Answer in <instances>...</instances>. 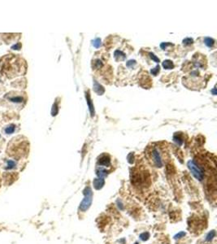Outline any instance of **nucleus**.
Masks as SVG:
<instances>
[{
    "label": "nucleus",
    "mask_w": 217,
    "mask_h": 244,
    "mask_svg": "<svg viewBox=\"0 0 217 244\" xmlns=\"http://www.w3.org/2000/svg\"><path fill=\"white\" fill-rule=\"evenodd\" d=\"M188 167L190 170L192 172V174L199 181H202L203 178V170H202L200 168H199L197 164H195L194 161L190 160L188 162Z\"/></svg>",
    "instance_id": "obj_1"
},
{
    "label": "nucleus",
    "mask_w": 217,
    "mask_h": 244,
    "mask_svg": "<svg viewBox=\"0 0 217 244\" xmlns=\"http://www.w3.org/2000/svg\"><path fill=\"white\" fill-rule=\"evenodd\" d=\"M85 195V199H84L83 201L81 202V206H80V209L81 211H85L86 209H88L92 203V191H91L90 188H89V187L86 188Z\"/></svg>",
    "instance_id": "obj_2"
},
{
    "label": "nucleus",
    "mask_w": 217,
    "mask_h": 244,
    "mask_svg": "<svg viewBox=\"0 0 217 244\" xmlns=\"http://www.w3.org/2000/svg\"><path fill=\"white\" fill-rule=\"evenodd\" d=\"M7 101H8L10 103H12L14 104H20V103H24L25 99L22 95H18V94H16V95L15 94L13 95V93H12V94H8V95H7Z\"/></svg>",
    "instance_id": "obj_3"
},
{
    "label": "nucleus",
    "mask_w": 217,
    "mask_h": 244,
    "mask_svg": "<svg viewBox=\"0 0 217 244\" xmlns=\"http://www.w3.org/2000/svg\"><path fill=\"white\" fill-rule=\"evenodd\" d=\"M153 156H154V160L155 162V164H156L158 167H160L162 165V163H161V159H160L159 152L157 151H155L153 152Z\"/></svg>",
    "instance_id": "obj_4"
},
{
    "label": "nucleus",
    "mask_w": 217,
    "mask_h": 244,
    "mask_svg": "<svg viewBox=\"0 0 217 244\" xmlns=\"http://www.w3.org/2000/svg\"><path fill=\"white\" fill-rule=\"evenodd\" d=\"M16 125L15 124H10L5 129V134H12L16 131Z\"/></svg>",
    "instance_id": "obj_5"
},
{
    "label": "nucleus",
    "mask_w": 217,
    "mask_h": 244,
    "mask_svg": "<svg viewBox=\"0 0 217 244\" xmlns=\"http://www.w3.org/2000/svg\"><path fill=\"white\" fill-rule=\"evenodd\" d=\"M99 164L101 165H104V166H107V164H110V159L107 156H103L101 158V159H99Z\"/></svg>",
    "instance_id": "obj_6"
},
{
    "label": "nucleus",
    "mask_w": 217,
    "mask_h": 244,
    "mask_svg": "<svg viewBox=\"0 0 217 244\" xmlns=\"http://www.w3.org/2000/svg\"><path fill=\"white\" fill-rule=\"evenodd\" d=\"M163 68H167V69H171V68H173V63H172V61H170V60H165V61H163Z\"/></svg>",
    "instance_id": "obj_7"
},
{
    "label": "nucleus",
    "mask_w": 217,
    "mask_h": 244,
    "mask_svg": "<svg viewBox=\"0 0 217 244\" xmlns=\"http://www.w3.org/2000/svg\"><path fill=\"white\" fill-rule=\"evenodd\" d=\"M205 43H206V45L208 46V47H211V46L214 44V40L208 37V38L205 39Z\"/></svg>",
    "instance_id": "obj_8"
},
{
    "label": "nucleus",
    "mask_w": 217,
    "mask_h": 244,
    "mask_svg": "<svg viewBox=\"0 0 217 244\" xmlns=\"http://www.w3.org/2000/svg\"><path fill=\"white\" fill-rule=\"evenodd\" d=\"M86 98H87V102H88V103H89V106H90V111H91L92 115H93V114H94V109H93V106L91 105L90 99V96H89V95H86Z\"/></svg>",
    "instance_id": "obj_9"
},
{
    "label": "nucleus",
    "mask_w": 217,
    "mask_h": 244,
    "mask_svg": "<svg viewBox=\"0 0 217 244\" xmlns=\"http://www.w3.org/2000/svg\"><path fill=\"white\" fill-rule=\"evenodd\" d=\"M214 236H215V231H211V232L207 235V237H206V240H207V241L211 240L213 238Z\"/></svg>",
    "instance_id": "obj_10"
},
{
    "label": "nucleus",
    "mask_w": 217,
    "mask_h": 244,
    "mask_svg": "<svg viewBox=\"0 0 217 244\" xmlns=\"http://www.w3.org/2000/svg\"><path fill=\"white\" fill-rule=\"evenodd\" d=\"M140 238H141V239H142V240H147L148 238H149V233H143L142 234L140 235Z\"/></svg>",
    "instance_id": "obj_11"
},
{
    "label": "nucleus",
    "mask_w": 217,
    "mask_h": 244,
    "mask_svg": "<svg viewBox=\"0 0 217 244\" xmlns=\"http://www.w3.org/2000/svg\"><path fill=\"white\" fill-rule=\"evenodd\" d=\"M94 46L95 47H100V45H101V42H100V39H98V38H97L94 41Z\"/></svg>",
    "instance_id": "obj_12"
},
{
    "label": "nucleus",
    "mask_w": 217,
    "mask_h": 244,
    "mask_svg": "<svg viewBox=\"0 0 217 244\" xmlns=\"http://www.w3.org/2000/svg\"><path fill=\"white\" fill-rule=\"evenodd\" d=\"M159 66H157V67L155 68V69L151 70V73H153V74H154V75H156V74H157V73L159 72Z\"/></svg>",
    "instance_id": "obj_13"
},
{
    "label": "nucleus",
    "mask_w": 217,
    "mask_h": 244,
    "mask_svg": "<svg viewBox=\"0 0 217 244\" xmlns=\"http://www.w3.org/2000/svg\"><path fill=\"white\" fill-rule=\"evenodd\" d=\"M193 42V40L192 39H190V38H186L184 40V44H190V43H192Z\"/></svg>",
    "instance_id": "obj_14"
},
{
    "label": "nucleus",
    "mask_w": 217,
    "mask_h": 244,
    "mask_svg": "<svg viewBox=\"0 0 217 244\" xmlns=\"http://www.w3.org/2000/svg\"><path fill=\"white\" fill-rule=\"evenodd\" d=\"M12 49H14V50H19L20 48V43H17L16 45H14V46H12Z\"/></svg>",
    "instance_id": "obj_15"
},
{
    "label": "nucleus",
    "mask_w": 217,
    "mask_h": 244,
    "mask_svg": "<svg viewBox=\"0 0 217 244\" xmlns=\"http://www.w3.org/2000/svg\"><path fill=\"white\" fill-rule=\"evenodd\" d=\"M185 233H184V232H181V233H178V234L176 235V236H175V238H179L182 237V236H185Z\"/></svg>",
    "instance_id": "obj_16"
},
{
    "label": "nucleus",
    "mask_w": 217,
    "mask_h": 244,
    "mask_svg": "<svg viewBox=\"0 0 217 244\" xmlns=\"http://www.w3.org/2000/svg\"><path fill=\"white\" fill-rule=\"evenodd\" d=\"M151 58H152V59H153V60H155V61H156V62H159V60H158V59H157V58H156V57H155V55H153V54L151 55Z\"/></svg>",
    "instance_id": "obj_17"
},
{
    "label": "nucleus",
    "mask_w": 217,
    "mask_h": 244,
    "mask_svg": "<svg viewBox=\"0 0 217 244\" xmlns=\"http://www.w3.org/2000/svg\"><path fill=\"white\" fill-rule=\"evenodd\" d=\"M135 244H138V243H135Z\"/></svg>",
    "instance_id": "obj_18"
}]
</instances>
